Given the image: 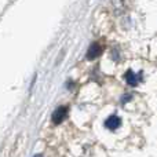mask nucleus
<instances>
[{
	"label": "nucleus",
	"instance_id": "1",
	"mask_svg": "<svg viewBox=\"0 0 157 157\" xmlns=\"http://www.w3.org/2000/svg\"><path fill=\"white\" fill-rule=\"evenodd\" d=\"M66 114H68V108H66V106H59V108H57L54 110V113H52V116H51L52 123L57 124V125L61 124V123L66 119Z\"/></svg>",
	"mask_w": 157,
	"mask_h": 157
},
{
	"label": "nucleus",
	"instance_id": "2",
	"mask_svg": "<svg viewBox=\"0 0 157 157\" xmlns=\"http://www.w3.org/2000/svg\"><path fill=\"white\" fill-rule=\"evenodd\" d=\"M102 54V48H101L99 44H91L88 48V51H87V59H95V58H98L99 55Z\"/></svg>",
	"mask_w": 157,
	"mask_h": 157
},
{
	"label": "nucleus",
	"instance_id": "3",
	"mask_svg": "<svg viewBox=\"0 0 157 157\" xmlns=\"http://www.w3.org/2000/svg\"><path fill=\"white\" fill-rule=\"evenodd\" d=\"M120 124H121V120L119 119L117 116H110L108 120L105 121V125L109 128V130H117V128L120 127Z\"/></svg>",
	"mask_w": 157,
	"mask_h": 157
},
{
	"label": "nucleus",
	"instance_id": "4",
	"mask_svg": "<svg viewBox=\"0 0 157 157\" xmlns=\"http://www.w3.org/2000/svg\"><path fill=\"white\" fill-rule=\"evenodd\" d=\"M125 81H127V84H130V86H132V87H135L136 84L141 81V77L138 76V75H135L132 71H128L127 73H125Z\"/></svg>",
	"mask_w": 157,
	"mask_h": 157
}]
</instances>
